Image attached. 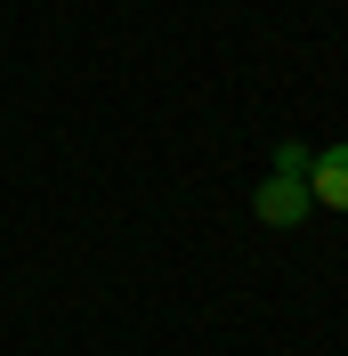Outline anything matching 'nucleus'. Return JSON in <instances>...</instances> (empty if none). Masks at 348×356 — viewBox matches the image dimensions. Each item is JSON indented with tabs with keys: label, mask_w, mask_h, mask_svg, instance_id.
Returning <instances> with one entry per match:
<instances>
[{
	"label": "nucleus",
	"mask_w": 348,
	"mask_h": 356,
	"mask_svg": "<svg viewBox=\"0 0 348 356\" xmlns=\"http://www.w3.org/2000/svg\"><path fill=\"white\" fill-rule=\"evenodd\" d=\"M300 211H308V154H300V146H283L276 178L260 186V219H267V227H300Z\"/></svg>",
	"instance_id": "1"
},
{
	"label": "nucleus",
	"mask_w": 348,
	"mask_h": 356,
	"mask_svg": "<svg viewBox=\"0 0 348 356\" xmlns=\"http://www.w3.org/2000/svg\"><path fill=\"white\" fill-rule=\"evenodd\" d=\"M308 202H324V211H348V146L308 162Z\"/></svg>",
	"instance_id": "2"
}]
</instances>
